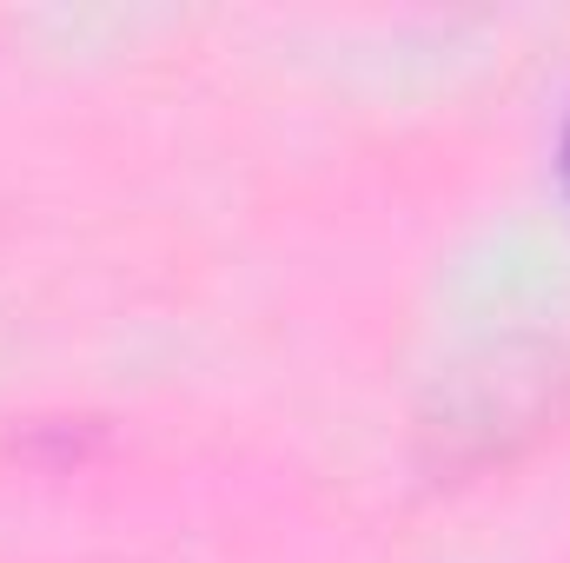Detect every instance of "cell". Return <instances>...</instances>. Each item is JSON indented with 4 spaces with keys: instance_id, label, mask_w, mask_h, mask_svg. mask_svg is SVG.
I'll use <instances>...</instances> for the list:
<instances>
[{
    "instance_id": "cell-1",
    "label": "cell",
    "mask_w": 570,
    "mask_h": 563,
    "mask_svg": "<svg viewBox=\"0 0 570 563\" xmlns=\"http://www.w3.org/2000/svg\"><path fill=\"white\" fill-rule=\"evenodd\" d=\"M564 172H570V140H564Z\"/></svg>"
}]
</instances>
